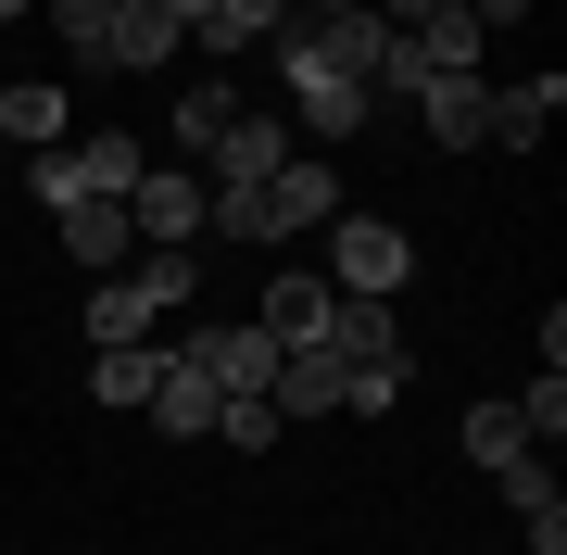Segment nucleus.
Returning <instances> with one entry per match:
<instances>
[{"instance_id": "1", "label": "nucleus", "mask_w": 567, "mask_h": 555, "mask_svg": "<svg viewBox=\"0 0 567 555\" xmlns=\"http://www.w3.org/2000/svg\"><path fill=\"white\" fill-rule=\"evenodd\" d=\"M328 215H341V165H328V152H290L252 203H203V227L240 240V253H278V240H303V227H328Z\"/></svg>"}, {"instance_id": "2", "label": "nucleus", "mask_w": 567, "mask_h": 555, "mask_svg": "<svg viewBox=\"0 0 567 555\" xmlns=\"http://www.w3.org/2000/svg\"><path fill=\"white\" fill-rule=\"evenodd\" d=\"M278 89H290V140H365V76H341L328 63V39L303 25V0H290V25H278Z\"/></svg>"}, {"instance_id": "3", "label": "nucleus", "mask_w": 567, "mask_h": 555, "mask_svg": "<svg viewBox=\"0 0 567 555\" xmlns=\"http://www.w3.org/2000/svg\"><path fill=\"white\" fill-rule=\"evenodd\" d=\"M416 278V227L404 215H328V290L341 304H391Z\"/></svg>"}, {"instance_id": "4", "label": "nucleus", "mask_w": 567, "mask_h": 555, "mask_svg": "<svg viewBox=\"0 0 567 555\" xmlns=\"http://www.w3.org/2000/svg\"><path fill=\"white\" fill-rule=\"evenodd\" d=\"M290 152H303V140H290V114L240 102V126H227V140L203 152V165H215V189H203V203H252V189H265V177L290 165Z\"/></svg>"}, {"instance_id": "5", "label": "nucleus", "mask_w": 567, "mask_h": 555, "mask_svg": "<svg viewBox=\"0 0 567 555\" xmlns=\"http://www.w3.org/2000/svg\"><path fill=\"white\" fill-rule=\"evenodd\" d=\"M140 417H152L164 442H215V379L189 367L177 341H152V391H140Z\"/></svg>"}, {"instance_id": "6", "label": "nucleus", "mask_w": 567, "mask_h": 555, "mask_svg": "<svg viewBox=\"0 0 567 555\" xmlns=\"http://www.w3.org/2000/svg\"><path fill=\"white\" fill-rule=\"evenodd\" d=\"M416 126H429L442 152H480V126H492V76H480V63H429V76H416Z\"/></svg>"}, {"instance_id": "7", "label": "nucleus", "mask_w": 567, "mask_h": 555, "mask_svg": "<svg viewBox=\"0 0 567 555\" xmlns=\"http://www.w3.org/2000/svg\"><path fill=\"white\" fill-rule=\"evenodd\" d=\"M177 353H189V367H203L215 391H265V379H278V341H265L252 316H215V329H189Z\"/></svg>"}, {"instance_id": "8", "label": "nucleus", "mask_w": 567, "mask_h": 555, "mask_svg": "<svg viewBox=\"0 0 567 555\" xmlns=\"http://www.w3.org/2000/svg\"><path fill=\"white\" fill-rule=\"evenodd\" d=\"M51 240H63V266H89V278H126L140 227H126V203H63V215H51Z\"/></svg>"}, {"instance_id": "9", "label": "nucleus", "mask_w": 567, "mask_h": 555, "mask_svg": "<svg viewBox=\"0 0 567 555\" xmlns=\"http://www.w3.org/2000/svg\"><path fill=\"white\" fill-rule=\"evenodd\" d=\"M51 140H76L63 89L51 76H0V152H51Z\"/></svg>"}, {"instance_id": "10", "label": "nucleus", "mask_w": 567, "mask_h": 555, "mask_svg": "<svg viewBox=\"0 0 567 555\" xmlns=\"http://www.w3.org/2000/svg\"><path fill=\"white\" fill-rule=\"evenodd\" d=\"M328 316H341V290H328V278H265V304H252V329L265 341H328Z\"/></svg>"}, {"instance_id": "11", "label": "nucleus", "mask_w": 567, "mask_h": 555, "mask_svg": "<svg viewBox=\"0 0 567 555\" xmlns=\"http://www.w3.org/2000/svg\"><path fill=\"white\" fill-rule=\"evenodd\" d=\"M265 404H278V417H341V353H328V341H290L278 379H265Z\"/></svg>"}, {"instance_id": "12", "label": "nucleus", "mask_w": 567, "mask_h": 555, "mask_svg": "<svg viewBox=\"0 0 567 555\" xmlns=\"http://www.w3.org/2000/svg\"><path fill=\"white\" fill-rule=\"evenodd\" d=\"M555 102H567V76H517V89H492V126H480V152H543Z\"/></svg>"}, {"instance_id": "13", "label": "nucleus", "mask_w": 567, "mask_h": 555, "mask_svg": "<svg viewBox=\"0 0 567 555\" xmlns=\"http://www.w3.org/2000/svg\"><path fill=\"white\" fill-rule=\"evenodd\" d=\"M126 227L140 240H203V177H140L126 189Z\"/></svg>"}, {"instance_id": "14", "label": "nucleus", "mask_w": 567, "mask_h": 555, "mask_svg": "<svg viewBox=\"0 0 567 555\" xmlns=\"http://www.w3.org/2000/svg\"><path fill=\"white\" fill-rule=\"evenodd\" d=\"M278 25H290V0H215L189 39H203L215 63H240V51H265V39H278Z\"/></svg>"}, {"instance_id": "15", "label": "nucleus", "mask_w": 567, "mask_h": 555, "mask_svg": "<svg viewBox=\"0 0 567 555\" xmlns=\"http://www.w3.org/2000/svg\"><path fill=\"white\" fill-rule=\"evenodd\" d=\"M189 39H177V13L164 0H114V76H140V63H177Z\"/></svg>"}, {"instance_id": "16", "label": "nucleus", "mask_w": 567, "mask_h": 555, "mask_svg": "<svg viewBox=\"0 0 567 555\" xmlns=\"http://www.w3.org/2000/svg\"><path fill=\"white\" fill-rule=\"evenodd\" d=\"M404 39H416L429 63H480V51H492V25H480V13H466V0H429V13L404 25Z\"/></svg>"}, {"instance_id": "17", "label": "nucleus", "mask_w": 567, "mask_h": 555, "mask_svg": "<svg viewBox=\"0 0 567 555\" xmlns=\"http://www.w3.org/2000/svg\"><path fill=\"white\" fill-rule=\"evenodd\" d=\"M227 126H240V89H227V76H189L177 89V152H215Z\"/></svg>"}, {"instance_id": "18", "label": "nucleus", "mask_w": 567, "mask_h": 555, "mask_svg": "<svg viewBox=\"0 0 567 555\" xmlns=\"http://www.w3.org/2000/svg\"><path fill=\"white\" fill-rule=\"evenodd\" d=\"M89 341H102V353H140V341H152V304H140L126 278H102V290H89Z\"/></svg>"}, {"instance_id": "19", "label": "nucleus", "mask_w": 567, "mask_h": 555, "mask_svg": "<svg viewBox=\"0 0 567 555\" xmlns=\"http://www.w3.org/2000/svg\"><path fill=\"white\" fill-rule=\"evenodd\" d=\"M126 266H140V278H126V290H140L152 316H164V304H189V290H203V266H189V240H152V253H126Z\"/></svg>"}, {"instance_id": "20", "label": "nucleus", "mask_w": 567, "mask_h": 555, "mask_svg": "<svg viewBox=\"0 0 567 555\" xmlns=\"http://www.w3.org/2000/svg\"><path fill=\"white\" fill-rule=\"evenodd\" d=\"M517 454H543L517 404H480V417H466V467H517Z\"/></svg>"}, {"instance_id": "21", "label": "nucleus", "mask_w": 567, "mask_h": 555, "mask_svg": "<svg viewBox=\"0 0 567 555\" xmlns=\"http://www.w3.org/2000/svg\"><path fill=\"white\" fill-rule=\"evenodd\" d=\"M278 430H290V417L265 404V391H215V442H227V454H265Z\"/></svg>"}, {"instance_id": "22", "label": "nucleus", "mask_w": 567, "mask_h": 555, "mask_svg": "<svg viewBox=\"0 0 567 555\" xmlns=\"http://www.w3.org/2000/svg\"><path fill=\"white\" fill-rule=\"evenodd\" d=\"M51 39L76 63H114V0H51Z\"/></svg>"}, {"instance_id": "23", "label": "nucleus", "mask_w": 567, "mask_h": 555, "mask_svg": "<svg viewBox=\"0 0 567 555\" xmlns=\"http://www.w3.org/2000/svg\"><path fill=\"white\" fill-rule=\"evenodd\" d=\"M416 379V353H391V367H341V417H391Z\"/></svg>"}, {"instance_id": "24", "label": "nucleus", "mask_w": 567, "mask_h": 555, "mask_svg": "<svg viewBox=\"0 0 567 555\" xmlns=\"http://www.w3.org/2000/svg\"><path fill=\"white\" fill-rule=\"evenodd\" d=\"M89 391H102V404H140L152 391V341L140 353H89Z\"/></svg>"}, {"instance_id": "25", "label": "nucleus", "mask_w": 567, "mask_h": 555, "mask_svg": "<svg viewBox=\"0 0 567 555\" xmlns=\"http://www.w3.org/2000/svg\"><path fill=\"white\" fill-rule=\"evenodd\" d=\"M517 417H529V442H543V454H555V430H567V379L543 367V379H529V391H517Z\"/></svg>"}, {"instance_id": "26", "label": "nucleus", "mask_w": 567, "mask_h": 555, "mask_svg": "<svg viewBox=\"0 0 567 555\" xmlns=\"http://www.w3.org/2000/svg\"><path fill=\"white\" fill-rule=\"evenodd\" d=\"M466 13H480V25H492V39H505V25L529 13V0H466Z\"/></svg>"}, {"instance_id": "27", "label": "nucleus", "mask_w": 567, "mask_h": 555, "mask_svg": "<svg viewBox=\"0 0 567 555\" xmlns=\"http://www.w3.org/2000/svg\"><path fill=\"white\" fill-rule=\"evenodd\" d=\"M164 13H177V39H189V25H203V13H215V0H164Z\"/></svg>"}, {"instance_id": "28", "label": "nucleus", "mask_w": 567, "mask_h": 555, "mask_svg": "<svg viewBox=\"0 0 567 555\" xmlns=\"http://www.w3.org/2000/svg\"><path fill=\"white\" fill-rule=\"evenodd\" d=\"M303 13H365V0H303Z\"/></svg>"}, {"instance_id": "29", "label": "nucleus", "mask_w": 567, "mask_h": 555, "mask_svg": "<svg viewBox=\"0 0 567 555\" xmlns=\"http://www.w3.org/2000/svg\"><path fill=\"white\" fill-rule=\"evenodd\" d=\"M13 13H39V0H0V25H13Z\"/></svg>"}]
</instances>
